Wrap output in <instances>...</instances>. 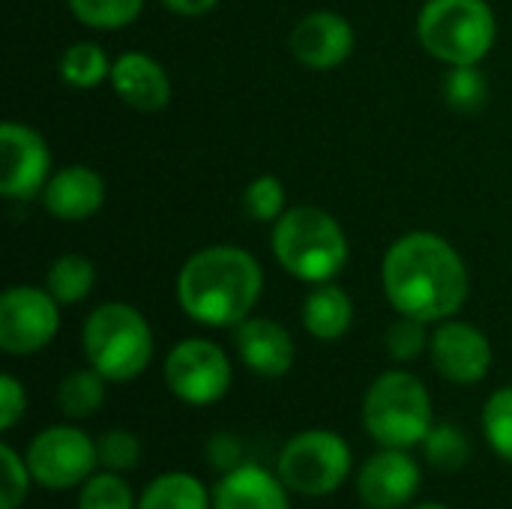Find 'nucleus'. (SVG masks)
Instances as JSON below:
<instances>
[{
	"label": "nucleus",
	"instance_id": "obj_10",
	"mask_svg": "<svg viewBox=\"0 0 512 509\" xmlns=\"http://www.w3.org/2000/svg\"><path fill=\"white\" fill-rule=\"evenodd\" d=\"M96 444L75 426L42 429L27 447V468L45 489H72L93 477Z\"/></svg>",
	"mask_w": 512,
	"mask_h": 509
},
{
	"label": "nucleus",
	"instance_id": "obj_8",
	"mask_svg": "<svg viewBox=\"0 0 512 509\" xmlns=\"http://www.w3.org/2000/svg\"><path fill=\"white\" fill-rule=\"evenodd\" d=\"M231 378L228 354L210 339H183L168 351L165 384L186 405H216L231 390Z\"/></svg>",
	"mask_w": 512,
	"mask_h": 509
},
{
	"label": "nucleus",
	"instance_id": "obj_23",
	"mask_svg": "<svg viewBox=\"0 0 512 509\" xmlns=\"http://www.w3.org/2000/svg\"><path fill=\"white\" fill-rule=\"evenodd\" d=\"M105 384L108 381L93 366L69 372L57 387V405H60L63 417L84 420V417L96 414L105 402Z\"/></svg>",
	"mask_w": 512,
	"mask_h": 509
},
{
	"label": "nucleus",
	"instance_id": "obj_20",
	"mask_svg": "<svg viewBox=\"0 0 512 509\" xmlns=\"http://www.w3.org/2000/svg\"><path fill=\"white\" fill-rule=\"evenodd\" d=\"M138 509H213V495H207L201 480L192 474L171 471L144 489Z\"/></svg>",
	"mask_w": 512,
	"mask_h": 509
},
{
	"label": "nucleus",
	"instance_id": "obj_25",
	"mask_svg": "<svg viewBox=\"0 0 512 509\" xmlns=\"http://www.w3.org/2000/svg\"><path fill=\"white\" fill-rule=\"evenodd\" d=\"M444 99L453 111H480L489 102V81L480 72V66H450L444 78Z\"/></svg>",
	"mask_w": 512,
	"mask_h": 509
},
{
	"label": "nucleus",
	"instance_id": "obj_9",
	"mask_svg": "<svg viewBox=\"0 0 512 509\" xmlns=\"http://www.w3.org/2000/svg\"><path fill=\"white\" fill-rule=\"evenodd\" d=\"M60 330V303L48 288L12 285L0 297V348L27 357L54 342Z\"/></svg>",
	"mask_w": 512,
	"mask_h": 509
},
{
	"label": "nucleus",
	"instance_id": "obj_26",
	"mask_svg": "<svg viewBox=\"0 0 512 509\" xmlns=\"http://www.w3.org/2000/svg\"><path fill=\"white\" fill-rule=\"evenodd\" d=\"M423 450H426V459L432 462V468H438L444 474L462 471L471 459V441L456 426H432V432L423 441Z\"/></svg>",
	"mask_w": 512,
	"mask_h": 509
},
{
	"label": "nucleus",
	"instance_id": "obj_2",
	"mask_svg": "<svg viewBox=\"0 0 512 509\" xmlns=\"http://www.w3.org/2000/svg\"><path fill=\"white\" fill-rule=\"evenodd\" d=\"M264 294L258 258L240 246H204L177 273V303L186 318L204 327H237Z\"/></svg>",
	"mask_w": 512,
	"mask_h": 509
},
{
	"label": "nucleus",
	"instance_id": "obj_27",
	"mask_svg": "<svg viewBox=\"0 0 512 509\" xmlns=\"http://www.w3.org/2000/svg\"><path fill=\"white\" fill-rule=\"evenodd\" d=\"M285 183L276 174H258L255 180H249V186L243 189V213L252 222H276L288 204H285Z\"/></svg>",
	"mask_w": 512,
	"mask_h": 509
},
{
	"label": "nucleus",
	"instance_id": "obj_34",
	"mask_svg": "<svg viewBox=\"0 0 512 509\" xmlns=\"http://www.w3.org/2000/svg\"><path fill=\"white\" fill-rule=\"evenodd\" d=\"M207 462L219 471H231L240 465V441L234 435H213L207 441Z\"/></svg>",
	"mask_w": 512,
	"mask_h": 509
},
{
	"label": "nucleus",
	"instance_id": "obj_30",
	"mask_svg": "<svg viewBox=\"0 0 512 509\" xmlns=\"http://www.w3.org/2000/svg\"><path fill=\"white\" fill-rule=\"evenodd\" d=\"M429 324L420 321V318H411V315H399L390 327H387V336H384V348L387 354L396 360V363H411L417 360L426 348H429Z\"/></svg>",
	"mask_w": 512,
	"mask_h": 509
},
{
	"label": "nucleus",
	"instance_id": "obj_32",
	"mask_svg": "<svg viewBox=\"0 0 512 509\" xmlns=\"http://www.w3.org/2000/svg\"><path fill=\"white\" fill-rule=\"evenodd\" d=\"M0 459H3V492H0V509H18L27 498L30 486V468L24 459L9 444H0Z\"/></svg>",
	"mask_w": 512,
	"mask_h": 509
},
{
	"label": "nucleus",
	"instance_id": "obj_33",
	"mask_svg": "<svg viewBox=\"0 0 512 509\" xmlns=\"http://www.w3.org/2000/svg\"><path fill=\"white\" fill-rule=\"evenodd\" d=\"M27 393L12 375H0V432L15 429V423L24 417Z\"/></svg>",
	"mask_w": 512,
	"mask_h": 509
},
{
	"label": "nucleus",
	"instance_id": "obj_31",
	"mask_svg": "<svg viewBox=\"0 0 512 509\" xmlns=\"http://www.w3.org/2000/svg\"><path fill=\"white\" fill-rule=\"evenodd\" d=\"M96 456H99V465L105 471L123 474V471L138 468V462H141V441L132 432L111 429V432H105L96 441Z\"/></svg>",
	"mask_w": 512,
	"mask_h": 509
},
{
	"label": "nucleus",
	"instance_id": "obj_22",
	"mask_svg": "<svg viewBox=\"0 0 512 509\" xmlns=\"http://www.w3.org/2000/svg\"><path fill=\"white\" fill-rule=\"evenodd\" d=\"M111 63L105 48L96 42H72L63 54H60V78L69 87L78 90H93L105 81H111Z\"/></svg>",
	"mask_w": 512,
	"mask_h": 509
},
{
	"label": "nucleus",
	"instance_id": "obj_11",
	"mask_svg": "<svg viewBox=\"0 0 512 509\" xmlns=\"http://www.w3.org/2000/svg\"><path fill=\"white\" fill-rule=\"evenodd\" d=\"M51 177L48 141L27 123L6 120L0 126V195L9 201L39 198Z\"/></svg>",
	"mask_w": 512,
	"mask_h": 509
},
{
	"label": "nucleus",
	"instance_id": "obj_21",
	"mask_svg": "<svg viewBox=\"0 0 512 509\" xmlns=\"http://www.w3.org/2000/svg\"><path fill=\"white\" fill-rule=\"evenodd\" d=\"M93 285H96V264L78 252L54 258L48 273H45V288L51 291V297L60 306H72V303L87 300Z\"/></svg>",
	"mask_w": 512,
	"mask_h": 509
},
{
	"label": "nucleus",
	"instance_id": "obj_13",
	"mask_svg": "<svg viewBox=\"0 0 512 509\" xmlns=\"http://www.w3.org/2000/svg\"><path fill=\"white\" fill-rule=\"evenodd\" d=\"M354 45H357V36H354L351 21L330 9L303 15L288 33V51L294 54V60L318 72L342 66L354 54Z\"/></svg>",
	"mask_w": 512,
	"mask_h": 509
},
{
	"label": "nucleus",
	"instance_id": "obj_16",
	"mask_svg": "<svg viewBox=\"0 0 512 509\" xmlns=\"http://www.w3.org/2000/svg\"><path fill=\"white\" fill-rule=\"evenodd\" d=\"M234 345L249 372L261 378H282L294 366V339L273 318H246L234 327Z\"/></svg>",
	"mask_w": 512,
	"mask_h": 509
},
{
	"label": "nucleus",
	"instance_id": "obj_17",
	"mask_svg": "<svg viewBox=\"0 0 512 509\" xmlns=\"http://www.w3.org/2000/svg\"><path fill=\"white\" fill-rule=\"evenodd\" d=\"M114 93L135 111H162L171 102V78L165 66L144 51H123L111 63Z\"/></svg>",
	"mask_w": 512,
	"mask_h": 509
},
{
	"label": "nucleus",
	"instance_id": "obj_14",
	"mask_svg": "<svg viewBox=\"0 0 512 509\" xmlns=\"http://www.w3.org/2000/svg\"><path fill=\"white\" fill-rule=\"evenodd\" d=\"M420 489V465L408 450L384 447L375 453L357 477V492L372 509L405 507Z\"/></svg>",
	"mask_w": 512,
	"mask_h": 509
},
{
	"label": "nucleus",
	"instance_id": "obj_15",
	"mask_svg": "<svg viewBox=\"0 0 512 509\" xmlns=\"http://www.w3.org/2000/svg\"><path fill=\"white\" fill-rule=\"evenodd\" d=\"M57 222H84L105 204V180L90 165H66L54 171L39 195Z\"/></svg>",
	"mask_w": 512,
	"mask_h": 509
},
{
	"label": "nucleus",
	"instance_id": "obj_4",
	"mask_svg": "<svg viewBox=\"0 0 512 509\" xmlns=\"http://www.w3.org/2000/svg\"><path fill=\"white\" fill-rule=\"evenodd\" d=\"M81 348L87 366H93L105 381H135L153 360V330L150 321L129 303L96 306L81 330Z\"/></svg>",
	"mask_w": 512,
	"mask_h": 509
},
{
	"label": "nucleus",
	"instance_id": "obj_7",
	"mask_svg": "<svg viewBox=\"0 0 512 509\" xmlns=\"http://www.w3.org/2000/svg\"><path fill=\"white\" fill-rule=\"evenodd\" d=\"M351 447L345 438L327 429L294 435L276 462L282 483L306 498H324L336 492L351 471Z\"/></svg>",
	"mask_w": 512,
	"mask_h": 509
},
{
	"label": "nucleus",
	"instance_id": "obj_5",
	"mask_svg": "<svg viewBox=\"0 0 512 509\" xmlns=\"http://www.w3.org/2000/svg\"><path fill=\"white\" fill-rule=\"evenodd\" d=\"M420 45L447 66H480L498 39L489 0H429L417 15Z\"/></svg>",
	"mask_w": 512,
	"mask_h": 509
},
{
	"label": "nucleus",
	"instance_id": "obj_3",
	"mask_svg": "<svg viewBox=\"0 0 512 509\" xmlns=\"http://www.w3.org/2000/svg\"><path fill=\"white\" fill-rule=\"evenodd\" d=\"M270 243L279 267L306 285L333 282L351 258L348 237L339 219L312 204L288 207L273 222Z\"/></svg>",
	"mask_w": 512,
	"mask_h": 509
},
{
	"label": "nucleus",
	"instance_id": "obj_19",
	"mask_svg": "<svg viewBox=\"0 0 512 509\" xmlns=\"http://www.w3.org/2000/svg\"><path fill=\"white\" fill-rule=\"evenodd\" d=\"M300 321H303V327H306V333L312 339H318V342H336L354 324V300L336 282L312 285V291L303 297Z\"/></svg>",
	"mask_w": 512,
	"mask_h": 509
},
{
	"label": "nucleus",
	"instance_id": "obj_35",
	"mask_svg": "<svg viewBox=\"0 0 512 509\" xmlns=\"http://www.w3.org/2000/svg\"><path fill=\"white\" fill-rule=\"evenodd\" d=\"M165 9H171L174 15H186V18H195V15H207L210 9L219 6V0H159Z\"/></svg>",
	"mask_w": 512,
	"mask_h": 509
},
{
	"label": "nucleus",
	"instance_id": "obj_29",
	"mask_svg": "<svg viewBox=\"0 0 512 509\" xmlns=\"http://www.w3.org/2000/svg\"><path fill=\"white\" fill-rule=\"evenodd\" d=\"M78 509H135V498L120 474L105 471V474H93L84 483L78 495Z\"/></svg>",
	"mask_w": 512,
	"mask_h": 509
},
{
	"label": "nucleus",
	"instance_id": "obj_12",
	"mask_svg": "<svg viewBox=\"0 0 512 509\" xmlns=\"http://www.w3.org/2000/svg\"><path fill=\"white\" fill-rule=\"evenodd\" d=\"M432 366L453 384H480L492 369L489 336L459 318H447L435 327L429 342Z\"/></svg>",
	"mask_w": 512,
	"mask_h": 509
},
{
	"label": "nucleus",
	"instance_id": "obj_18",
	"mask_svg": "<svg viewBox=\"0 0 512 509\" xmlns=\"http://www.w3.org/2000/svg\"><path fill=\"white\" fill-rule=\"evenodd\" d=\"M213 509H288V486L258 465H237L216 483Z\"/></svg>",
	"mask_w": 512,
	"mask_h": 509
},
{
	"label": "nucleus",
	"instance_id": "obj_24",
	"mask_svg": "<svg viewBox=\"0 0 512 509\" xmlns=\"http://www.w3.org/2000/svg\"><path fill=\"white\" fill-rule=\"evenodd\" d=\"M147 0H69V12L93 30H120L138 21Z\"/></svg>",
	"mask_w": 512,
	"mask_h": 509
},
{
	"label": "nucleus",
	"instance_id": "obj_28",
	"mask_svg": "<svg viewBox=\"0 0 512 509\" xmlns=\"http://www.w3.org/2000/svg\"><path fill=\"white\" fill-rule=\"evenodd\" d=\"M483 432L489 447L512 462V387H501L489 396L483 408Z\"/></svg>",
	"mask_w": 512,
	"mask_h": 509
},
{
	"label": "nucleus",
	"instance_id": "obj_1",
	"mask_svg": "<svg viewBox=\"0 0 512 509\" xmlns=\"http://www.w3.org/2000/svg\"><path fill=\"white\" fill-rule=\"evenodd\" d=\"M381 285L399 315L441 324L465 306L471 276L450 240L432 231H408L390 243L381 264Z\"/></svg>",
	"mask_w": 512,
	"mask_h": 509
},
{
	"label": "nucleus",
	"instance_id": "obj_36",
	"mask_svg": "<svg viewBox=\"0 0 512 509\" xmlns=\"http://www.w3.org/2000/svg\"><path fill=\"white\" fill-rule=\"evenodd\" d=\"M414 509H447L444 504H420V507H414Z\"/></svg>",
	"mask_w": 512,
	"mask_h": 509
},
{
	"label": "nucleus",
	"instance_id": "obj_6",
	"mask_svg": "<svg viewBox=\"0 0 512 509\" xmlns=\"http://www.w3.org/2000/svg\"><path fill=\"white\" fill-rule=\"evenodd\" d=\"M363 423L381 447H417L432 432V396L417 375L390 369L369 384Z\"/></svg>",
	"mask_w": 512,
	"mask_h": 509
}]
</instances>
